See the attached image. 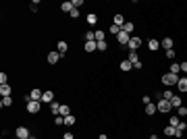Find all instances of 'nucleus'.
<instances>
[{"label":"nucleus","instance_id":"obj_1","mask_svg":"<svg viewBox=\"0 0 187 139\" xmlns=\"http://www.w3.org/2000/svg\"><path fill=\"white\" fill-rule=\"evenodd\" d=\"M177 81H179V75H175V73H164L162 75V85H166V87L177 85Z\"/></svg>","mask_w":187,"mask_h":139},{"label":"nucleus","instance_id":"obj_2","mask_svg":"<svg viewBox=\"0 0 187 139\" xmlns=\"http://www.w3.org/2000/svg\"><path fill=\"white\" fill-rule=\"evenodd\" d=\"M139 46H141V40H139L137 35H131V40H129V44H127V48H129V52H137Z\"/></svg>","mask_w":187,"mask_h":139},{"label":"nucleus","instance_id":"obj_3","mask_svg":"<svg viewBox=\"0 0 187 139\" xmlns=\"http://www.w3.org/2000/svg\"><path fill=\"white\" fill-rule=\"evenodd\" d=\"M156 108H158V112H164V114L173 110V106H171L168 100H158V102H156Z\"/></svg>","mask_w":187,"mask_h":139},{"label":"nucleus","instance_id":"obj_4","mask_svg":"<svg viewBox=\"0 0 187 139\" xmlns=\"http://www.w3.org/2000/svg\"><path fill=\"white\" fill-rule=\"evenodd\" d=\"M127 60H129V63L133 64V69H141V67H144V64L139 63V58H137V52H129V56H127Z\"/></svg>","mask_w":187,"mask_h":139},{"label":"nucleus","instance_id":"obj_5","mask_svg":"<svg viewBox=\"0 0 187 139\" xmlns=\"http://www.w3.org/2000/svg\"><path fill=\"white\" fill-rule=\"evenodd\" d=\"M15 135H17V139H29V137H31V133H29L27 127H17Z\"/></svg>","mask_w":187,"mask_h":139},{"label":"nucleus","instance_id":"obj_6","mask_svg":"<svg viewBox=\"0 0 187 139\" xmlns=\"http://www.w3.org/2000/svg\"><path fill=\"white\" fill-rule=\"evenodd\" d=\"M40 102H33V100H29L27 102V112L29 114H38V112H40Z\"/></svg>","mask_w":187,"mask_h":139},{"label":"nucleus","instance_id":"obj_7","mask_svg":"<svg viewBox=\"0 0 187 139\" xmlns=\"http://www.w3.org/2000/svg\"><path fill=\"white\" fill-rule=\"evenodd\" d=\"M129 40H131V35L127 33V31H121V33L117 35V42L121 44V46H127V44H129Z\"/></svg>","mask_w":187,"mask_h":139},{"label":"nucleus","instance_id":"obj_8","mask_svg":"<svg viewBox=\"0 0 187 139\" xmlns=\"http://www.w3.org/2000/svg\"><path fill=\"white\" fill-rule=\"evenodd\" d=\"M42 96H44V89H31L29 91V100H33V102H42Z\"/></svg>","mask_w":187,"mask_h":139},{"label":"nucleus","instance_id":"obj_9","mask_svg":"<svg viewBox=\"0 0 187 139\" xmlns=\"http://www.w3.org/2000/svg\"><path fill=\"white\" fill-rule=\"evenodd\" d=\"M42 102H46V104H52V102H54V91H52V89H44Z\"/></svg>","mask_w":187,"mask_h":139},{"label":"nucleus","instance_id":"obj_10","mask_svg":"<svg viewBox=\"0 0 187 139\" xmlns=\"http://www.w3.org/2000/svg\"><path fill=\"white\" fill-rule=\"evenodd\" d=\"M177 89L187 93V77H179V81H177Z\"/></svg>","mask_w":187,"mask_h":139},{"label":"nucleus","instance_id":"obj_11","mask_svg":"<svg viewBox=\"0 0 187 139\" xmlns=\"http://www.w3.org/2000/svg\"><path fill=\"white\" fill-rule=\"evenodd\" d=\"M173 44H175V40H171V37H164V40H160V48L173 50Z\"/></svg>","mask_w":187,"mask_h":139},{"label":"nucleus","instance_id":"obj_12","mask_svg":"<svg viewBox=\"0 0 187 139\" xmlns=\"http://www.w3.org/2000/svg\"><path fill=\"white\" fill-rule=\"evenodd\" d=\"M60 58H62V54H58V52H50V54H48V63L50 64H56Z\"/></svg>","mask_w":187,"mask_h":139},{"label":"nucleus","instance_id":"obj_13","mask_svg":"<svg viewBox=\"0 0 187 139\" xmlns=\"http://www.w3.org/2000/svg\"><path fill=\"white\" fill-rule=\"evenodd\" d=\"M56 48H58V50H56V52H58V54H62V56H65V54H67V50H69V44H67V42H62V40H60V42H58V46H56Z\"/></svg>","mask_w":187,"mask_h":139},{"label":"nucleus","instance_id":"obj_14","mask_svg":"<svg viewBox=\"0 0 187 139\" xmlns=\"http://www.w3.org/2000/svg\"><path fill=\"white\" fill-rule=\"evenodd\" d=\"M60 106L62 104H56V102L50 104V112H52V116H60Z\"/></svg>","mask_w":187,"mask_h":139},{"label":"nucleus","instance_id":"obj_15","mask_svg":"<svg viewBox=\"0 0 187 139\" xmlns=\"http://www.w3.org/2000/svg\"><path fill=\"white\" fill-rule=\"evenodd\" d=\"M98 50V42H85V52L91 54V52H96Z\"/></svg>","mask_w":187,"mask_h":139},{"label":"nucleus","instance_id":"obj_16","mask_svg":"<svg viewBox=\"0 0 187 139\" xmlns=\"http://www.w3.org/2000/svg\"><path fill=\"white\" fill-rule=\"evenodd\" d=\"M164 135H166V137H177V129L171 127V125H166L164 127Z\"/></svg>","mask_w":187,"mask_h":139},{"label":"nucleus","instance_id":"obj_17","mask_svg":"<svg viewBox=\"0 0 187 139\" xmlns=\"http://www.w3.org/2000/svg\"><path fill=\"white\" fill-rule=\"evenodd\" d=\"M125 23H127V21H125L123 15H114V25H117V27L123 29V27H125Z\"/></svg>","mask_w":187,"mask_h":139},{"label":"nucleus","instance_id":"obj_18","mask_svg":"<svg viewBox=\"0 0 187 139\" xmlns=\"http://www.w3.org/2000/svg\"><path fill=\"white\" fill-rule=\"evenodd\" d=\"M11 91H13V89H11V85H0V93H2V98H8V96H11Z\"/></svg>","mask_w":187,"mask_h":139},{"label":"nucleus","instance_id":"obj_19","mask_svg":"<svg viewBox=\"0 0 187 139\" xmlns=\"http://www.w3.org/2000/svg\"><path fill=\"white\" fill-rule=\"evenodd\" d=\"M131 69H133V64L129 63L127 58H125V60H121V71H125V73H129Z\"/></svg>","mask_w":187,"mask_h":139},{"label":"nucleus","instance_id":"obj_20","mask_svg":"<svg viewBox=\"0 0 187 139\" xmlns=\"http://www.w3.org/2000/svg\"><path fill=\"white\" fill-rule=\"evenodd\" d=\"M154 112H158V108H156V104H145V114H148V116H152Z\"/></svg>","mask_w":187,"mask_h":139},{"label":"nucleus","instance_id":"obj_21","mask_svg":"<svg viewBox=\"0 0 187 139\" xmlns=\"http://www.w3.org/2000/svg\"><path fill=\"white\" fill-rule=\"evenodd\" d=\"M171 106H173V108H181V106H183V100H181L179 96H173V100H171Z\"/></svg>","mask_w":187,"mask_h":139},{"label":"nucleus","instance_id":"obj_22","mask_svg":"<svg viewBox=\"0 0 187 139\" xmlns=\"http://www.w3.org/2000/svg\"><path fill=\"white\" fill-rule=\"evenodd\" d=\"M148 48L152 50V52H156V50L160 48V42L158 40H150V42H148Z\"/></svg>","mask_w":187,"mask_h":139},{"label":"nucleus","instance_id":"obj_23","mask_svg":"<svg viewBox=\"0 0 187 139\" xmlns=\"http://www.w3.org/2000/svg\"><path fill=\"white\" fill-rule=\"evenodd\" d=\"M60 11H62V13H71V11H73V2H62Z\"/></svg>","mask_w":187,"mask_h":139},{"label":"nucleus","instance_id":"obj_24","mask_svg":"<svg viewBox=\"0 0 187 139\" xmlns=\"http://www.w3.org/2000/svg\"><path fill=\"white\" fill-rule=\"evenodd\" d=\"M0 106H2V108H8V106H13V98H11V96H8V98H2Z\"/></svg>","mask_w":187,"mask_h":139},{"label":"nucleus","instance_id":"obj_25","mask_svg":"<svg viewBox=\"0 0 187 139\" xmlns=\"http://www.w3.org/2000/svg\"><path fill=\"white\" fill-rule=\"evenodd\" d=\"M168 73H175V75H179V73H181V64H179V63H173V64H171V71H168Z\"/></svg>","mask_w":187,"mask_h":139},{"label":"nucleus","instance_id":"obj_26","mask_svg":"<svg viewBox=\"0 0 187 139\" xmlns=\"http://www.w3.org/2000/svg\"><path fill=\"white\" fill-rule=\"evenodd\" d=\"M87 23H90V25H96V23H98V15L96 13H90V15H87Z\"/></svg>","mask_w":187,"mask_h":139},{"label":"nucleus","instance_id":"obj_27","mask_svg":"<svg viewBox=\"0 0 187 139\" xmlns=\"http://www.w3.org/2000/svg\"><path fill=\"white\" fill-rule=\"evenodd\" d=\"M173 96H175V93L171 89H164V91H162V100H168V102H171V100H173Z\"/></svg>","mask_w":187,"mask_h":139},{"label":"nucleus","instance_id":"obj_28","mask_svg":"<svg viewBox=\"0 0 187 139\" xmlns=\"http://www.w3.org/2000/svg\"><path fill=\"white\" fill-rule=\"evenodd\" d=\"M69 114H71V108L67 104H62L60 106V116H69Z\"/></svg>","mask_w":187,"mask_h":139},{"label":"nucleus","instance_id":"obj_29","mask_svg":"<svg viewBox=\"0 0 187 139\" xmlns=\"http://www.w3.org/2000/svg\"><path fill=\"white\" fill-rule=\"evenodd\" d=\"M65 125L73 127V125H75V116H73V114H69V116H65Z\"/></svg>","mask_w":187,"mask_h":139},{"label":"nucleus","instance_id":"obj_30","mask_svg":"<svg viewBox=\"0 0 187 139\" xmlns=\"http://www.w3.org/2000/svg\"><path fill=\"white\" fill-rule=\"evenodd\" d=\"M133 29H135V25H133V23H125V27H123V31H127V33L131 35V33H133Z\"/></svg>","mask_w":187,"mask_h":139},{"label":"nucleus","instance_id":"obj_31","mask_svg":"<svg viewBox=\"0 0 187 139\" xmlns=\"http://www.w3.org/2000/svg\"><path fill=\"white\" fill-rule=\"evenodd\" d=\"M38 8H40V2H38V0H33V2L29 4V11H31V13H38Z\"/></svg>","mask_w":187,"mask_h":139},{"label":"nucleus","instance_id":"obj_32","mask_svg":"<svg viewBox=\"0 0 187 139\" xmlns=\"http://www.w3.org/2000/svg\"><path fill=\"white\" fill-rule=\"evenodd\" d=\"M106 48H108V44H106V40H102V42H98V50H100V52H106Z\"/></svg>","mask_w":187,"mask_h":139},{"label":"nucleus","instance_id":"obj_33","mask_svg":"<svg viewBox=\"0 0 187 139\" xmlns=\"http://www.w3.org/2000/svg\"><path fill=\"white\" fill-rule=\"evenodd\" d=\"M168 123H171V127H175V129H177V127H179V116H171V120H168Z\"/></svg>","mask_w":187,"mask_h":139},{"label":"nucleus","instance_id":"obj_34","mask_svg":"<svg viewBox=\"0 0 187 139\" xmlns=\"http://www.w3.org/2000/svg\"><path fill=\"white\" fill-rule=\"evenodd\" d=\"M121 31H123V29H121V27H117L114 23H112V25H110V33H112V35H118V33H121Z\"/></svg>","mask_w":187,"mask_h":139},{"label":"nucleus","instance_id":"obj_35","mask_svg":"<svg viewBox=\"0 0 187 139\" xmlns=\"http://www.w3.org/2000/svg\"><path fill=\"white\" fill-rule=\"evenodd\" d=\"M8 83V75L7 73H0V85H7Z\"/></svg>","mask_w":187,"mask_h":139},{"label":"nucleus","instance_id":"obj_36","mask_svg":"<svg viewBox=\"0 0 187 139\" xmlns=\"http://www.w3.org/2000/svg\"><path fill=\"white\" fill-rule=\"evenodd\" d=\"M177 114H179V116H187V106H181V108H177Z\"/></svg>","mask_w":187,"mask_h":139},{"label":"nucleus","instance_id":"obj_37","mask_svg":"<svg viewBox=\"0 0 187 139\" xmlns=\"http://www.w3.org/2000/svg\"><path fill=\"white\" fill-rule=\"evenodd\" d=\"M94 33H96V42H102V40H104V31L98 29V31H94Z\"/></svg>","mask_w":187,"mask_h":139},{"label":"nucleus","instance_id":"obj_38","mask_svg":"<svg viewBox=\"0 0 187 139\" xmlns=\"http://www.w3.org/2000/svg\"><path fill=\"white\" fill-rule=\"evenodd\" d=\"M166 58H168V60H173V58H175V56H177V54H175V50H166Z\"/></svg>","mask_w":187,"mask_h":139},{"label":"nucleus","instance_id":"obj_39","mask_svg":"<svg viewBox=\"0 0 187 139\" xmlns=\"http://www.w3.org/2000/svg\"><path fill=\"white\" fill-rule=\"evenodd\" d=\"M54 125H65V116H54Z\"/></svg>","mask_w":187,"mask_h":139},{"label":"nucleus","instance_id":"obj_40","mask_svg":"<svg viewBox=\"0 0 187 139\" xmlns=\"http://www.w3.org/2000/svg\"><path fill=\"white\" fill-rule=\"evenodd\" d=\"M71 17H73V19H77V17H79V8H73V11H71Z\"/></svg>","mask_w":187,"mask_h":139},{"label":"nucleus","instance_id":"obj_41","mask_svg":"<svg viewBox=\"0 0 187 139\" xmlns=\"http://www.w3.org/2000/svg\"><path fill=\"white\" fill-rule=\"evenodd\" d=\"M141 102H144V104H152V98H150V96H144V98H141Z\"/></svg>","mask_w":187,"mask_h":139},{"label":"nucleus","instance_id":"obj_42","mask_svg":"<svg viewBox=\"0 0 187 139\" xmlns=\"http://www.w3.org/2000/svg\"><path fill=\"white\" fill-rule=\"evenodd\" d=\"M83 4V0H73V8H79Z\"/></svg>","mask_w":187,"mask_h":139},{"label":"nucleus","instance_id":"obj_43","mask_svg":"<svg viewBox=\"0 0 187 139\" xmlns=\"http://www.w3.org/2000/svg\"><path fill=\"white\" fill-rule=\"evenodd\" d=\"M181 64V71H183V73H187V63H179Z\"/></svg>","mask_w":187,"mask_h":139},{"label":"nucleus","instance_id":"obj_44","mask_svg":"<svg viewBox=\"0 0 187 139\" xmlns=\"http://www.w3.org/2000/svg\"><path fill=\"white\" fill-rule=\"evenodd\" d=\"M62 139H75V137H73L71 133H65V135H62Z\"/></svg>","mask_w":187,"mask_h":139},{"label":"nucleus","instance_id":"obj_45","mask_svg":"<svg viewBox=\"0 0 187 139\" xmlns=\"http://www.w3.org/2000/svg\"><path fill=\"white\" fill-rule=\"evenodd\" d=\"M98 139H108V137H106V135H104V133H102V135H100V137H98Z\"/></svg>","mask_w":187,"mask_h":139},{"label":"nucleus","instance_id":"obj_46","mask_svg":"<svg viewBox=\"0 0 187 139\" xmlns=\"http://www.w3.org/2000/svg\"><path fill=\"white\" fill-rule=\"evenodd\" d=\"M29 139H38V137H35V135H31V137H29Z\"/></svg>","mask_w":187,"mask_h":139},{"label":"nucleus","instance_id":"obj_47","mask_svg":"<svg viewBox=\"0 0 187 139\" xmlns=\"http://www.w3.org/2000/svg\"><path fill=\"white\" fill-rule=\"evenodd\" d=\"M150 139H158V137H156V135H152V137H150Z\"/></svg>","mask_w":187,"mask_h":139},{"label":"nucleus","instance_id":"obj_48","mask_svg":"<svg viewBox=\"0 0 187 139\" xmlns=\"http://www.w3.org/2000/svg\"><path fill=\"white\" fill-rule=\"evenodd\" d=\"M166 139H171V137H166Z\"/></svg>","mask_w":187,"mask_h":139}]
</instances>
